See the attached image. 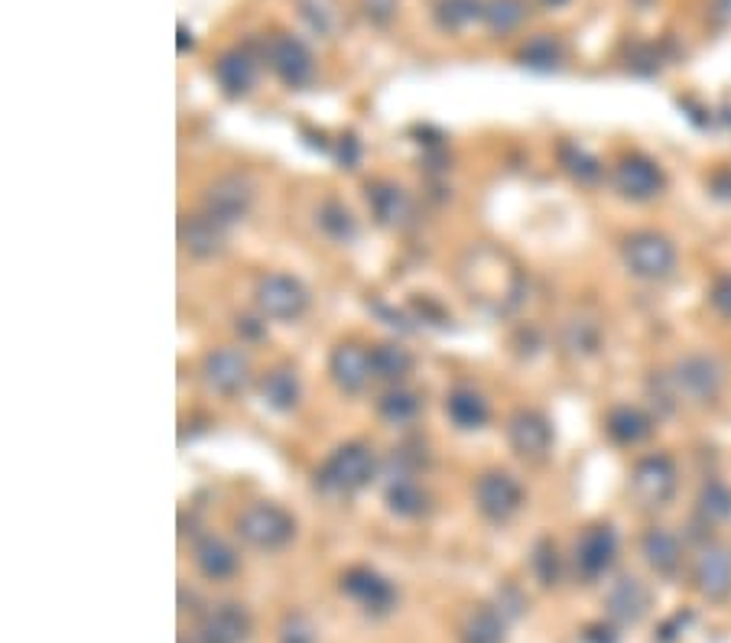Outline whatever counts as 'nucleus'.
I'll return each mask as SVG.
<instances>
[{
    "label": "nucleus",
    "mask_w": 731,
    "mask_h": 643,
    "mask_svg": "<svg viewBox=\"0 0 731 643\" xmlns=\"http://www.w3.org/2000/svg\"><path fill=\"white\" fill-rule=\"evenodd\" d=\"M378 455L368 442H345L322 461L315 484L328 498H351L378 478Z\"/></svg>",
    "instance_id": "f257e3e1"
},
{
    "label": "nucleus",
    "mask_w": 731,
    "mask_h": 643,
    "mask_svg": "<svg viewBox=\"0 0 731 643\" xmlns=\"http://www.w3.org/2000/svg\"><path fill=\"white\" fill-rule=\"evenodd\" d=\"M676 491H680V468L670 455L653 452V455H643L634 461L630 478H627V494L637 511H643V514L666 511L673 504Z\"/></svg>",
    "instance_id": "f03ea898"
},
{
    "label": "nucleus",
    "mask_w": 731,
    "mask_h": 643,
    "mask_svg": "<svg viewBox=\"0 0 731 643\" xmlns=\"http://www.w3.org/2000/svg\"><path fill=\"white\" fill-rule=\"evenodd\" d=\"M234 534L257 552H280L297 536V517L274 501H254L237 514Z\"/></svg>",
    "instance_id": "7ed1b4c3"
},
{
    "label": "nucleus",
    "mask_w": 731,
    "mask_h": 643,
    "mask_svg": "<svg viewBox=\"0 0 731 643\" xmlns=\"http://www.w3.org/2000/svg\"><path fill=\"white\" fill-rule=\"evenodd\" d=\"M670 384L680 397V404L689 407H709L722 397L726 390V364L716 354L706 351H689L683 354L673 371H670Z\"/></svg>",
    "instance_id": "20e7f679"
},
{
    "label": "nucleus",
    "mask_w": 731,
    "mask_h": 643,
    "mask_svg": "<svg viewBox=\"0 0 731 643\" xmlns=\"http://www.w3.org/2000/svg\"><path fill=\"white\" fill-rule=\"evenodd\" d=\"M622 257L630 277L643 283H663L676 273V244L660 231H630L622 244Z\"/></svg>",
    "instance_id": "39448f33"
},
{
    "label": "nucleus",
    "mask_w": 731,
    "mask_h": 643,
    "mask_svg": "<svg viewBox=\"0 0 731 643\" xmlns=\"http://www.w3.org/2000/svg\"><path fill=\"white\" fill-rule=\"evenodd\" d=\"M310 290L300 277L290 273H264L254 287V306L270 322H300L310 313Z\"/></svg>",
    "instance_id": "423d86ee"
},
{
    "label": "nucleus",
    "mask_w": 731,
    "mask_h": 643,
    "mask_svg": "<svg viewBox=\"0 0 731 643\" xmlns=\"http://www.w3.org/2000/svg\"><path fill=\"white\" fill-rule=\"evenodd\" d=\"M254 202H257L254 176L244 173V169H231V173H221L206 189L202 212L214 218L218 224H224V227H234L254 212Z\"/></svg>",
    "instance_id": "0eeeda50"
},
{
    "label": "nucleus",
    "mask_w": 731,
    "mask_h": 643,
    "mask_svg": "<svg viewBox=\"0 0 731 643\" xmlns=\"http://www.w3.org/2000/svg\"><path fill=\"white\" fill-rule=\"evenodd\" d=\"M472 501H475V511L488 524H508L511 517L521 514V507L526 504V491H523L521 478H514L511 471L488 468L475 478Z\"/></svg>",
    "instance_id": "6e6552de"
},
{
    "label": "nucleus",
    "mask_w": 731,
    "mask_h": 643,
    "mask_svg": "<svg viewBox=\"0 0 731 643\" xmlns=\"http://www.w3.org/2000/svg\"><path fill=\"white\" fill-rule=\"evenodd\" d=\"M264 59L270 72L290 89V92H306L315 82V59L310 46L293 36V33H274L264 43Z\"/></svg>",
    "instance_id": "1a4fd4ad"
},
{
    "label": "nucleus",
    "mask_w": 731,
    "mask_h": 643,
    "mask_svg": "<svg viewBox=\"0 0 731 643\" xmlns=\"http://www.w3.org/2000/svg\"><path fill=\"white\" fill-rule=\"evenodd\" d=\"M202 384L221 400L241 397L254 384L251 358L241 348H231V344L211 348L209 354L202 358Z\"/></svg>",
    "instance_id": "9d476101"
},
{
    "label": "nucleus",
    "mask_w": 731,
    "mask_h": 643,
    "mask_svg": "<svg viewBox=\"0 0 731 643\" xmlns=\"http://www.w3.org/2000/svg\"><path fill=\"white\" fill-rule=\"evenodd\" d=\"M341 595L371 618H387L401 601L397 585L371 565H351L348 572H341Z\"/></svg>",
    "instance_id": "9b49d317"
},
{
    "label": "nucleus",
    "mask_w": 731,
    "mask_h": 643,
    "mask_svg": "<svg viewBox=\"0 0 731 643\" xmlns=\"http://www.w3.org/2000/svg\"><path fill=\"white\" fill-rule=\"evenodd\" d=\"M612 186L627 202H653L666 189V173L643 153H625L612 169Z\"/></svg>",
    "instance_id": "f8f14e48"
},
{
    "label": "nucleus",
    "mask_w": 731,
    "mask_h": 643,
    "mask_svg": "<svg viewBox=\"0 0 731 643\" xmlns=\"http://www.w3.org/2000/svg\"><path fill=\"white\" fill-rule=\"evenodd\" d=\"M618 559V534L612 524H592L576 539L572 565L582 582H599L612 572Z\"/></svg>",
    "instance_id": "ddd939ff"
},
{
    "label": "nucleus",
    "mask_w": 731,
    "mask_h": 643,
    "mask_svg": "<svg viewBox=\"0 0 731 643\" xmlns=\"http://www.w3.org/2000/svg\"><path fill=\"white\" fill-rule=\"evenodd\" d=\"M689 582L706 601H729L731 598V549L722 542H703L689 565Z\"/></svg>",
    "instance_id": "4468645a"
},
{
    "label": "nucleus",
    "mask_w": 731,
    "mask_h": 643,
    "mask_svg": "<svg viewBox=\"0 0 731 643\" xmlns=\"http://www.w3.org/2000/svg\"><path fill=\"white\" fill-rule=\"evenodd\" d=\"M504 435H508V445L514 448V455L523 461H543L556 442V432H553V423L546 420V413L530 410V407H521L508 417Z\"/></svg>",
    "instance_id": "2eb2a0df"
},
{
    "label": "nucleus",
    "mask_w": 731,
    "mask_h": 643,
    "mask_svg": "<svg viewBox=\"0 0 731 643\" xmlns=\"http://www.w3.org/2000/svg\"><path fill=\"white\" fill-rule=\"evenodd\" d=\"M328 381L348 394V397H358L368 390V384L374 381V371H371V348H364L361 341L348 338V341H338L328 354Z\"/></svg>",
    "instance_id": "dca6fc26"
},
{
    "label": "nucleus",
    "mask_w": 731,
    "mask_h": 643,
    "mask_svg": "<svg viewBox=\"0 0 731 643\" xmlns=\"http://www.w3.org/2000/svg\"><path fill=\"white\" fill-rule=\"evenodd\" d=\"M364 199L368 209L374 214V221L387 231H401L414 221V199L404 186L391 183V179H374L364 186Z\"/></svg>",
    "instance_id": "f3484780"
},
{
    "label": "nucleus",
    "mask_w": 731,
    "mask_h": 643,
    "mask_svg": "<svg viewBox=\"0 0 731 643\" xmlns=\"http://www.w3.org/2000/svg\"><path fill=\"white\" fill-rule=\"evenodd\" d=\"M251 611L237 601H221L202 615L196 643H247L251 641Z\"/></svg>",
    "instance_id": "a211bd4d"
},
{
    "label": "nucleus",
    "mask_w": 731,
    "mask_h": 643,
    "mask_svg": "<svg viewBox=\"0 0 731 643\" xmlns=\"http://www.w3.org/2000/svg\"><path fill=\"white\" fill-rule=\"evenodd\" d=\"M211 72H214V82L224 92V98H247L257 85L260 69H257V56L247 46H234L214 59Z\"/></svg>",
    "instance_id": "6ab92c4d"
},
{
    "label": "nucleus",
    "mask_w": 731,
    "mask_h": 643,
    "mask_svg": "<svg viewBox=\"0 0 731 643\" xmlns=\"http://www.w3.org/2000/svg\"><path fill=\"white\" fill-rule=\"evenodd\" d=\"M224 244H228V227L218 224L206 212L179 218V247L193 260H211V257L224 254Z\"/></svg>",
    "instance_id": "aec40b11"
},
{
    "label": "nucleus",
    "mask_w": 731,
    "mask_h": 643,
    "mask_svg": "<svg viewBox=\"0 0 731 643\" xmlns=\"http://www.w3.org/2000/svg\"><path fill=\"white\" fill-rule=\"evenodd\" d=\"M650 588L637 578V575H622L618 582H612L608 595H605V611L615 624L630 628V624H640L650 611Z\"/></svg>",
    "instance_id": "412c9836"
},
{
    "label": "nucleus",
    "mask_w": 731,
    "mask_h": 643,
    "mask_svg": "<svg viewBox=\"0 0 731 643\" xmlns=\"http://www.w3.org/2000/svg\"><path fill=\"white\" fill-rule=\"evenodd\" d=\"M257 394L267 410L274 413H293L303 400V381L293 364H274L270 371L260 374Z\"/></svg>",
    "instance_id": "4be33fe9"
},
{
    "label": "nucleus",
    "mask_w": 731,
    "mask_h": 643,
    "mask_svg": "<svg viewBox=\"0 0 731 643\" xmlns=\"http://www.w3.org/2000/svg\"><path fill=\"white\" fill-rule=\"evenodd\" d=\"M640 556L660 578H676L683 569V539L666 527H650L640 536Z\"/></svg>",
    "instance_id": "5701e85b"
},
{
    "label": "nucleus",
    "mask_w": 731,
    "mask_h": 643,
    "mask_svg": "<svg viewBox=\"0 0 731 643\" xmlns=\"http://www.w3.org/2000/svg\"><path fill=\"white\" fill-rule=\"evenodd\" d=\"M193 559H196V569L209 578V582H228L237 575L241 569V556L237 549L221 539V536L206 534L196 539V549H193Z\"/></svg>",
    "instance_id": "b1692460"
},
{
    "label": "nucleus",
    "mask_w": 731,
    "mask_h": 643,
    "mask_svg": "<svg viewBox=\"0 0 731 643\" xmlns=\"http://www.w3.org/2000/svg\"><path fill=\"white\" fill-rule=\"evenodd\" d=\"M559 344L572 358H595L605 344V325L592 313H572L559 328Z\"/></svg>",
    "instance_id": "393cba45"
},
{
    "label": "nucleus",
    "mask_w": 731,
    "mask_h": 643,
    "mask_svg": "<svg viewBox=\"0 0 731 643\" xmlns=\"http://www.w3.org/2000/svg\"><path fill=\"white\" fill-rule=\"evenodd\" d=\"M445 417L459 432H478L491 420V404L475 387H452L445 394Z\"/></svg>",
    "instance_id": "a878e982"
},
{
    "label": "nucleus",
    "mask_w": 731,
    "mask_h": 643,
    "mask_svg": "<svg viewBox=\"0 0 731 643\" xmlns=\"http://www.w3.org/2000/svg\"><path fill=\"white\" fill-rule=\"evenodd\" d=\"M384 504L401 521H417L429 511V494L414 475H391L384 488Z\"/></svg>",
    "instance_id": "bb28decb"
},
{
    "label": "nucleus",
    "mask_w": 731,
    "mask_h": 643,
    "mask_svg": "<svg viewBox=\"0 0 731 643\" xmlns=\"http://www.w3.org/2000/svg\"><path fill=\"white\" fill-rule=\"evenodd\" d=\"M605 432L612 442L618 445H640L643 439L653 435V417L640 407H630V404H618L608 410L605 417Z\"/></svg>",
    "instance_id": "cd10ccee"
},
{
    "label": "nucleus",
    "mask_w": 731,
    "mask_h": 643,
    "mask_svg": "<svg viewBox=\"0 0 731 643\" xmlns=\"http://www.w3.org/2000/svg\"><path fill=\"white\" fill-rule=\"evenodd\" d=\"M508 621L495 605H475L459 621V643H504Z\"/></svg>",
    "instance_id": "c85d7f7f"
},
{
    "label": "nucleus",
    "mask_w": 731,
    "mask_h": 643,
    "mask_svg": "<svg viewBox=\"0 0 731 643\" xmlns=\"http://www.w3.org/2000/svg\"><path fill=\"white\" fill-rule=\"evenodd\" d=\"M371 371H374V381H384V384L397 387L414 371V354L401 341H381V344L371 348Z\"/></svg>",
    "instance_id": "c756f323"
},
{
    "label": "nucleus",
    "mask_w": 731,
    "mask_h": 643,
    "mask_svg": "<svg viewBox=\"0 0 731 643\" xmlns=\"http://www.w3.org/2000/svg\"><path fill=\"white\" fill-rule=\"evenodd\" d=\"M559 166H562V173H566L572 183H579V186H585V189H595V186L605 179L602 160H599L592 150H585L582 143H572V140L559 143Z\"/></svg>",
    "instance_id": "7c9ffc66"
},
{
    "label": "nucleus",
    "mask_w": 731,
    "mask_h": 643,
    "mask_svg": "<svg viewBox=\"0 0 731 643\" xmlns=\"http://www.w3.org/2000/svg\"><path fill=\"white\" fill-rule=\"evenodd\" d=\"M315 227L322 231V237H328L332 244H351L358 237V218L351 209L338 199H325L315 209Z\"/></svg>",
    "instance_id": "2f4dec72"
},
{
    "label": "nucleus",
    "mask_w": 731,
    "mask_h": 643,
    "mask_svg": "<svg viewBox=\"0 0 731 643\" xmlns=\"http://www.w3.org/2000/svg\"><path fill=\"white\" fill-rule=\"evenodd\" d=\"M419 413H422V400H419V394L407 390L404 384L387 387V390L381 394V400H378V417H381L387 426H410Z\"/></svg>",
    "instance_id": "473e14b6"
},
{
    "label": "nucleus",
    "mask_w": 731,
    "mask_h": 643,
    "mask_svg": "<svg viewBox=\"0 0 731 643\" xmlns=\"http://www.w3.org/2000/svg\"><path fill=\"white\" fill-rule=\"evenodd\" d=\"M696 517L703 527H716L731 521V484L712 478L699 488L696 494Z\"/></svg>",
    "instance_id": "72a5a7b5"
},
{
    "label": "nucleus",
    "mask_w": 731,
    "mask_h": 643,
    "mask_svg": "<svg viewBox=\"0 0 731 643\" xmlns=\"http://www.w3.org/2000/svg\"><path fill=\"white\" fill-rule=\"evenodd\" d=\"M523 69H533V72H553L559 69L562 62V43L549 33H536L530 36L518 52Z\"/></svg>",
    "instance_id": "f704fd0d"
},
{
    "label": "nucleus",
    "mask_w": 731,
    "mask_h": 643,
    "mask_svg": "<svg viewBox=\"0 0 731 643\" xmlns=\"http://www.w3.org/2000/svg\"><path fill=\"white\" fill-rule=\"evenodd\" d=\"M526 13H530L526 0H488L481 20H485L491 36H511V33L521 30Z\"/></svg>",
    "instance_id": "c9c22d12"
},
{
    "label": "nucleus",
    "mask_w": 731,
    "mask_h": 643,
    "mask_svg": "<svg viewBox=\"0 0 731 643\" xmlns=\"http://www.w3.org/2000/svg\"><path fill=\"white\" fill-rule=\"evenodd\" d=\"M530 572L543 588H556L562 578V559H559V546L549 536H539L530 549Z\"/></svg>",
    "instance_id": "e433bc0d"
},
{
    "label": "nucleus",
    "mask_w": 731,
    "mask_h": 643,
    "mask_svg": "<svg viewBox=\"0 0 731 643\" xmlns=\"http://www.w3.org/2000/svg\"><path fill=\"white\" fill-rule=\"evenodd\" d=\"M297 7H300L303 23H306L313 33H318L322 39H335V36H338V30H341V10H338L335 0H297Z\"/></svg>",
    "instance_id": "4c0bfd02"
},
{
    "label": "nucleus",
    "mask_w": 731,
    "mask_h": 643,
    "mask_svg": "<svg viewBox=\"0 0 731 643\" xmlns=\"http://www.w3.org/2000/svg\"><path fill=\"white\" fill-rule=\"evenodd\" d=\"M481 16H485L481 0H439L436 3V23L445 33H462L465 26H472Z\"/></svg>",
    "instance_id": "58836bf2"
},
{
    "label": "nucleus",
    "mask_w": 731,
    "mask_h": 643,
    "mask_svg": "<svg viewBox=\"0 0 731 643\" xmlns=\"http://www.w3.org/2000/svg\"><path fill=\"white\" fill-rule=\"evenodd\" d=\"M277 643H318L313 618L303 611H287L277 628Z\"/></svg>",
    "instance_id": "ea45409f"
},
{
    "label": "nucleus",
    "mask_w": 731,
    "mask_h": 643,
    "mask_svg": "<svg viewBox=\"0 0 731 643\" xmlns=\"http://www.w3.org/2000/svg\"><path fill=\"white\" fill-rule=\"evenodd\" d=\"M495 608L501 611L504 621H518L523 611H526V598L518 585H501L498 595H495Z\"/></svg>",
    "instance_id": "a19ab883"
},
{
    "label": "nucleus",
    "mask_w": 731,
    "mask_h": 643,
    "mask_svg": "<svg viewBox=\"0 0 731 643\" xmlns=\"http://www.w3.org/2000/svg\"><path fill=\"white\" fill-rule=\"evenodd\" d=\"M335 160H338L341 169H358V163H361V140L355 133H341L335 140Z\"/></svg>",
    "instance_id": "79ce46f5"
},
{
    "label": "nucleus",
    "mask_w": 731,
    "mask_h": 643,
    "mask_svg": "<svg viewBox=\"0 0 731 643\" xmlns=\"http://www.w3.org/2000/svg\"><path fill=\"white\" fill-rule=\"evenodd\" d=\"M361 10L374 26H391L401 10V0H361Z\"/></svg>",
    "instance_id": "37998d69"
},
{
    "label": "nucleus",
    "mask_w": 731,
    "mask_h": 643,
    "mask_svg": "<svg viewBox=\"0 0 731 643\" xmlns=\"http://www.w3.org/2000/svg\"><path fill=\"white\" fill-rule=\"evenodd\" d=\"M709 303L712 309L722 316V319L731 322V273H719L709 287Z\"/></svg>",
    "instance_id": "c03bdc74"
},
{
    "label": "nucleus",
    "mask_w": 731,
    "mask_h": 643,
    "mask_svg": "<svg viewBox=\"0 0 731 643\" xmlns=\"http://www.w3.org/2000/svg\"><path fill=\"white\" fill-rule=\"evenodd\" d=\"M410 313H414V319L419 322H429V325H439V328H445L449 325V313L439 306V303H432L429 296H422V303H410Z\"/></svg>",
    "instance_id": "a18cd8bd"
},
{
    "label": "nucleus",
    "mask_w": 731,
    "mask_h": 643,
    "mask_svg": "<svg viewBox=\"0 0 731 643\" xmlns=\"http://www.w3.org/2000/svg\"><path fill=\"white\" fill-rule=\"evenodd\" d=\"M709 186H712V192H716L719 199H731V169H719V173L709 179Z\"/></svg>",
    "instance_id": "49530a36"
},
{
    "label": "nucleus",
    "mask_w": 731,
    "mask_h": 643,
    "mask_svg": "<svg viewBox=\"0 0 731 643\" xmlns=\"http://www.w3.org/2000/svg\"><path fill=\"white\" fill-rule=\"evenodd\" d=\"M264 325H267L264 316H260V319L244 316V319H237V331H241V335H247V338H260V335H264Z\"/></svg>",
    "instance_id": "de8ad7c7"
},
{
    "label": "nucleus",
    "mask_w": 731,
    "mask_h": 643,
    "mask_svg": "<svg viewBox=\"0 0 731 643\" xmlns=\"http://www.w3.org/2000/svg\"><path fill=\"white\" fill-rule=\"evenodd\" d=\"M186 46L193 49V30H186V23H179V52H186Z\"/></svg>",
    "instance_id": "09e8293b"
},
{
    "label": "nucleus",
    "mask_w": 731,
    "mask_h": 643,
    "mask_svg": "<svg viewBox=\"0 0 731 643\" xmlns=\"http://www.w3.org/2000/svg\"><path fill=\"white\" fill-rule=\"evenodd\" d=\"M543 7H562V3H569V0H539Z\"/></svg>",
    "instance_id": "8fccbe9b"
}]
</instances>
